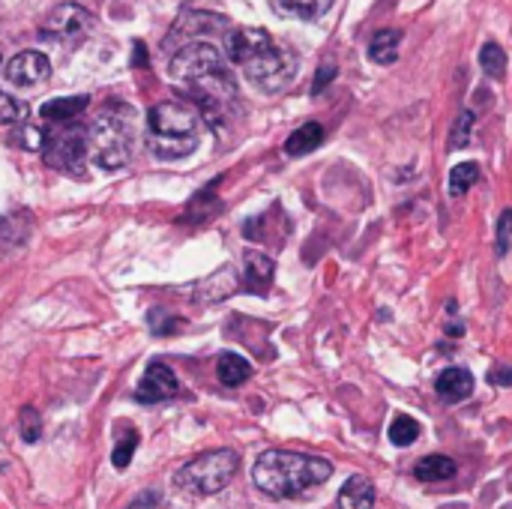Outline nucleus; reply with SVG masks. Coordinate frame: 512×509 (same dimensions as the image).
I'll use <instances>...</instances> for the list:
<instances>
[{"label":"nucleus","mask_w":512,"mask_h":509,"mask_svg":"<svg viewBox=\"0 0 512 509\" xmlns=\"http://www.w3.org/2000/svg\"><path fill=\"white\" fill-rule=\"evenodd\" d=\"M168 75L183 84L198 99V105H204V114L210 120L216 108L237 99V81L225 63V54L207 39H189L186 45H180L168 63Z\"/></svg>","instance_id":"nucleus-1"},{"label":"nucleus","mask_w":512,"mask_h":509,"mask_svg":"<svg viewBox=\"0 0 512 509\" xmlns=\"http://www.w3.org/2000/svg\"><path fill=\"white\" fill-rule=\"evenodd\" d=\"M225 51L261 93H282L300 69V60L288 48H279L261 27L231 30L225 36Z\"/></svg>","instance_id":"nucleus-2"},{"label":"nucleus","mask_w":512,"mask_h":509,"mask_svg":"<svg viewBox=\"0 0 512 509\" xmlns=\"http://www.w3.org/2000/svg\"><path fill=\"white\" fill-rule=\"evenodd\" d=\"M333 477V462L309 453L267 450L255 459L252 483L270 498H300Z\"/></svg>","instance_id":"nucleus-3"},{"label":"nucleus","mask_w":512,"mask_h":509,"mask_svg":"<svg viewBox=\"0 0 512 509\" xmlns=\"http://www.w3.org/2000/svg\"><path fill=\"white\" fill-rule=\"evenodd\" d=\"M201 117L189 102H162L150 108L147 141L159 159H183L198 147Z\"/></svg>","instance_id":"nucleus-4"},{"label":"nucleus","mask_w":512,"mask_h":509,"mask_svg":"<svg viewBox=\"0 0 512 509\" xmlns=\"http://www.w3.org/2000/svg\"><path fill=\"white\" fill-rule=\"evenodd\" d=\"M135 147V129L132 120L120 111H102L90 126H87V156L93 159L96 168L117 171L132 159Z\"/></svg>","instance_id":"nucleus-5"},{"label":"nucleus","mask_w":512,"mask_h":509,"mask_svg":"<svg viewBox=\"0 0 512 509\" xmlns=\"http://www.w3.org/2000/svg\"><path fill=\"white\" fill-rule=\"evenodd\" d=\"M240 468V456L234 450H213V453H204L198 459H192L189 465H183L174 477V483L180 489H186L189 495H216L222 492L234 474Z\"/></svg>","instance_id":"nucleus-6"},{"label":"nucleus","mask_w":512,"mask_h":509,"mask_svg":"<svg viewBox=\"0 0 512 509\" xmlns=\"http://www.w3.org/2000/svg\"><path fill=\"white\" fill-rule=\"evenodd\" d=\"M42 156L48 168L78 171L87 159V129L75 123H60V129H48Z\"/></svg>","instance_id":"nucleus-7"},{"label":"nucleus","mask_w":512,"mask_h":509,"mask_svg":"<svg viewBox=\"0 0 512 509\" xmlns=\"http://www.w3.org/2000/svg\"><path fill=\"white\" fill-rule=\"evenodd\" d=\"M93 27V15L78 6V3H60L57 9H51L39 27V36L42 39H72V36H81L84 30Z\"/></svg>","instance_id":"nucleus-8"},{"label":"nucleus","mask_w":512,"mask_h":509,"mask_svg":"<svg viewBox=\"0 0 512 509\" xmlns=\"http://www.w3.org/2000/svg\"><path fill=\"white\" fill-rule=\"evenodd\" d=\"M177 393H180L177 375L165 363H150L141 384H138V390H135V399L144 402V405H156V402L174 399Z\"/></svg>","instance_id":"nucleus-9"},{"label":"nucleus","mask_w":512,"mask_h":509,"mask_svg":"<svg viewBox=\"0 0 512 509\" xmlns=\"http://www.w3.org/2000/svg\"><path fill=\"white\" fill-rule=\"evenodd\" d=\"M51 75V63L42 51H21L6 63V81L15 87H36Z\"/></svg>","instance_id":"nucleus-10"},{"label":"nucleus","mask_w":512,"mask_h":509,"mask_svg":"<svg viewBox=\"0 0 512 509\" xmlns=\"http://www.w3.org/2000/svg\"><path fill=\"white\" fill-rule=\"evenodd\" d=\"M435 393H438L447 405H459V402H465V399L474 393V375H471L468 369H459V366L444 369V372L438 375V381H435Z\"/></svg>","instance_id":"nucleus-11"},{"label":"nucleus","mask_w":512,"mask_h":509,"mask_svg":"<svg viewBox=\"0 0 512 509\" xmlns=\"http://www.w3.org/2000/svg\"><path fill=\"white\" fill-rule=\"evenodd\" d=\"M243 276H246V288L252 294H267V288H270V282L276 276V267H273V261L264 252L246 249V255H243Z\"/></svg>","instance_id":"nucleus-12"},{"label":"nucleus","mask_w":512,"mask_h":509,"mask_svg":"<svg viewBox=\"0 0 512 509\" xmlns=\"http://www.w3.org/2000/svg\"><path fill=\"white\" fill-rule=\"evenodd\" d=\"M375 507V483L363 474H354L342 492H339V509H372Z\"/></svg>","instance_id":"nucleus-13"},{"label":"nucleus","mask_w":512,"mask_h":509,"mask_svg":"<svg viewBox=\"0 0 512 509\" xmlns=\"http://www.w3.org/2000/svg\"><path fill=\"white\" fill-rule=\"evenodd\" d=\"M399 45H402V30H393V27H384V30H375L372 39H369V60L372 63H381V66H390L396 63L399 57Z\"/></svg>","instance_id":"nucleus-14"},{"label":"nucleus","mask_w":512,"mask_h":509,"mask_svg":"<svg viewBox=\"0 0 512 509\" xmlns=\"http://www.w3.org/2000/svg\"><path fill=\"white\" fill-rule=\"evenodd\" d=\"M321 141H324V126L315 123V120H309V123L297 126V129L288 135L285 153H288V156H309L312 150L321 147Z\"/></svg>","instance_id":"nucleus-15"},{"label":"nucleus","mask_w":512,"mask_h":509,"mask_svg":"<svg viewBox=\"0 0 512 509\" xmlns=\"http://www.w3.org/2000/svg\"><path fill=\"white\" fill-rule=\"evenodd\" d=\"M459 474V465L450 459V456H426L414 465V477L420 483H444V480H453Z\"/></svg>","instance_id":"nucleus-16"},{"label":"nucleus","mask_w":512,"mask_h":509,"mask_svg":"<svg viewBox=\"0 0 512 509\" xmlns=\"http://www.w3.org/2000/svg\"><path fill=\"white\" fill-rule=\"evenodd\" d=\"M336 0H273L279 15L300 18V21H318L333 9Z\"/></svg>","instance_id":"nucleus-17"},{"label":"nucleus","mask_w":512,"mask_h":509,"mask_svg":"<svg viewBox=\"0 0 512 509\" xmlns=\"http://www.w3.org/2000/svg\"><path fill=\"white\" fill-rule=\"evenodd\" d=\"M84 108H87V96H63V99L45 102L39 114H42L45 123H69V120H75Z\"/></svg>","instance_id":"nucleus-18"},{"label":"nucleus","mask_w":512,"mask_h":509,"mask_svg":"<svg viewBox=\"0 0 512 509\" xmlns=\"http://www.w3.org/2000/svg\"><path fill=\"white\" fill-rule=\"evenodd\" d=\"M216 378L225 387H240V384H246L252 378V366L240 354H222L219 363H216Z\"/></svg>","instance_id":"nucleus-19"},{"label":"nucleus","mask_w":512,"mask_h":509,"mask_svg":"<svg viewBox=\"0 0 512 509\" xmlns=\"http://www.w3.org/2000/svg\"><path fill=\"white\" fill-rule=\"evenodd\" d=\"M15 132L9 135V144H15L18 150H42L45 147V135H48V129L45 126H36V123H18V126H12Z\"/></svg>","instance_id":"nucleus-20"},{"label":"nucleus","mask_w":512,"mask_h":509,"mask_svg":"<svg viewBox=\"0 0 512 509\" xmlns=\"http://www.w3.org/2000/svg\"><path fill=\"white\" fill-rule=\"evenodd\" d=\"M30 234L27 216H3L0 219V246H24Z\"/></svg>","instance_id":"nucleus-21"},{"label":"nucleus","mask_w":512,"mask_h":509,"mask_svg":"<svg viewBox=\"0 0 512 509\" xmlns=\"http://www.w3.org/2000/svg\"><path fill=\"white\" fill-rule=\"evenodd\" d=\"M480 180V165L477 162H462L450 171V195L459 198L465 192L474 189V183Z\"/></svg>","instance_id":"nucleus-22"},{"label":"nucleus","mask_w":512,"mask_h":509,"mask_svg":"<svg viewBox=\"0 0 512 509\" xmlns=\"http://www.w3.org/2000/svg\"><path fill=\"white\" fill-rule=\"evenodd\" d=\"M387 435H390L393 447H411L420 438V423L414 417H408V414H399V417H393Z\"/></svg>","instance_id":"nucleus-23"},{"label":"nucleus","mask_w":512,"mask_h":509,"mask_svg":"<svg viewBox=\"0 0 512 509\" xmlns=\"http://www.w3.org/2000/svg\"><path fill=\"white\" fill-rule=\"evenodd\" d=\"M480 66L489 78H504L507 72V51L498 42H486L480 48Z\"/></svg>","instance_id":"nucleus-24"},{"label":"nucleus","mask_w":512,"mask_h":509,"mask_svg":"<svg viewBox=\"0 0 512 509\" xmlns=\"http://www.w3.org/2000/svg\"><path fill=\"white\" fill-rule=\"evenodd\" d=\"M474 123H477L474 111H462V114L456 117L453 132H450V150H462V147L471 144V138H474Z\"/></svg>","instance_id":"nucleus-25"},{"label":"nucleus","mask_w":512,"mask_h":509,"mask_svg":"<svg viewBox=\"0 0 512 509\" xmlns=\"http://www.w3.org/2000/svg\"><path fill=\"white\" fill-rule=\"evenodd\" d=\"M27 114H30L27 102L12 99L9 93H0V123H6V126H18V123H24V120H27Z\"/></svg>","instance_id":"nucleus-26"},{"label":"nucleus","mask_w":512,"mask_h":509,"mask_svg":"<svg viewBox=\"0 0 512 509\" xmlns=\"http://www.w3.org/2000/svg\"><path fill=\"white\" fill-rule=\"evenodd\" d=\"M135 447H138V432L129 429L126 438L117 441V447H114V453H111V465H114L117 471L129 468V462H132V456H135Z\"/></svg>","instance_id":"nucleus-27"},{"label":"nucleus","mask_w":512,"mask_h":509,"mask_svg":"<svg viewBox=\"0 0 512 509\" xmlns=\"http://www.w3.org/2000/svg\"><path fill=\"white\" fill-rule=\"evenodd\" d=\"M18 432H21V441L27 444H36L39 435H42V423H39V414L33 408H24L21 417H18Z\"/></svg>","instance_id":"nucleus-28"},{"label":"nucleus","mask_w":512,"mask_h":509,"mask_svg":"<svg viewBox=\"0 0 512 509\" xmlns=\"http://www.w3.org/2000/svg\"><path fill=\"white\" fill-rule=\"evenodd\" d=\"M512 246V210H504L501 219H498V234H495V249L498 255L504 258Z\"/></svg>","instance_id":"nucleus-29"},{"label":"nucleus","mask_w":512,"mask_h":509,"mask_svg":"<svg viewBox=\"0 0 512 509\" xmlns=\"http://www.w3.org/2000/svg\"><path fill=\"white\" fill-rule=\"evenodd\" d=\"M336 72H339V66L333 63V60H327L318 72H315V81H312V87H309V93L312 96H318V93H324L330 84H333V78H336Z\"/></svg>","instance_id":"nucleus-30"},{"label":"nucleus","mask_w":512,"mask_h":509,"mask_svg":"<svg viewBox=\"0 0 512 509\" xmlns=\"http://www.w3.org/2000/svg\"><path fill=\"white\" fill-rule=\"evenodd\" d=\"M150 327H153V333H156V336H162V333L177 330V327H180V321H174L171 315H162V312H150Z\"/></svg>","instance_id":"nucleus-31"},{"label":"nucleus","mask_w":512,"mask_h":509,"mask_svg":"<svg viewBox=\"0 0 512 509\" xmlns=\"http://www.w3.org/2000/svg\"><path fill=\"white\" fill-rule=\"evenodd\" d=\"M126 509H162V504H159V498H156L153 492H147V495H141L138 501H132Z\"/></svg>","instance_id":"nucleus-32"},{"label":"nucleus","mask_w":512,"mask_h":509,"mask_svg":"<svg viewBox=\"0 0 512 509\" xmlns=\"http://www.w3.org/2000/svg\"><path fill=\"white\" fill-rule=\"evenodd\" d=\"M492 384H498V387H512V369H495V372H492Z\"/></svg>","instance_id":"nucleus-33"}]
</instances>
